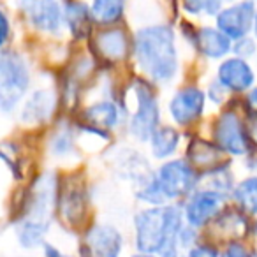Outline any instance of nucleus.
<instances>
[{
	"label": "nucleus",
	"mask_w": 257,
	"mask_h": 257,
	"mask_svg": "<svg viewBox=\"0 0 257 257\" xmlns=\"http://www.w3.org/2000/svg\"><path fill=\"white\" fill-rule=\"evenodd\" d=\"M253 34H255V37H257V15H255V20H253Z\"/></svg>",
	"instance_id": "33"
},
{
	"label": "nucleus",
	"mask_w": 257,
	"mask_h": 257,
	"mask_svg": "<svg viewBox=\"0 0 257 257\" xmlns=\"http://www.w3.org/2000/svg\"><path fill=\"white\" fill-rule=\"evenodd\" d=\"M224 2H225V0H224ZM231 2H234V0H231Z\"/></svg>",
	"instance_id": "34"
},
{
	"label": "nucleus",
	"mask_w": 257,
	"mask_h": 257,
	"mask_svg": "<svg viewBox=\"0 0 257 257\" xmlns=\"http://www.w3.org/2000/svg\"><path fill=\"white\" fill-rule=\"evenodd\" d=\"M88 4L81 0H67L65 4V30L76 39H85L92 29Z\"/></svg>",
	"instance_id": "20"
},
{
	"label": "nucleus",
	"mask_w": 257,
	"mask_h": 257,
	"mask_svg": "<svg viewBox=\"0 0 257 257\" xmlns=\"http://www.w3.org/2000/svg\"><path fill=\"white\" fill-rule=\"evenodd\" d=\"M57 93L51 88H36L30 90L25 97L23 104L20 106V121L29 127L43 125L51 120L57 111Z\"/></svg>",
	"instance_id": "14"
},
{
	"label": "nucleus",
	"mask_w": 257,
	"mask_h": 257,
	"mask_svg": "<svg viewBox=\"0 0 257 257\" xmlns=\"http://www.w3.org/2000/svg\"><path fill=\"white\" fill-rule=\"evenodd\" d=\"M194 44L204 58L218 60L231 51L232 43L217 27H203L194 32Z\"/></svg>",
	"instance_id": "18"
},
{
	"label": "nucleus",
	"mask_w": 257,
	"mask_h": 257,
	"mask_svg": "<svg viewBox=\"0 0 257 257\" xmlns=\"http://www.w3.org/2000/svg\"><path fill=\"white\" fill-rule=\"evenodd\" d=\"M232 50H234V53L238 55L239 58H246L252 53H255V44H253V41H250L248 37H241V39L236 41Z\"/></svg>",
	"instance_id": "26"
},
{
	"label": "nucleus",
	"mask_w": 257,
	"mask_h": 257,
	"mask_svg": "<svg viewBox=\"0 0 257 257\" xmlns=\"http://www.w3.org/2000/svg\"><path fill=\"white\" fill-rule=\"evenodd\" d=\"M224 0H182V9L190 16H217Z\"/></svg>",
	"instance_id": "23"
},
{
	"label": "nucleus",
	"mask_w": 257,
	"mask_h": 257,
	"mask_svg": "<svg viewBox=\"0 0 257 257\" xmlns=\"http://www.w3.org/2000/svg\"><path fill=\"white\" fill-rule=\"evenodd\" d=\"M248 106L252 107V111H253V114H257V88H252L250 90V93H248Z\"/></svg>",
	"instance_id": "31"
},
{
	"label": "nucleus",
	"mask_w": 257,
	"mask_h": 257,
	"mask_svg": "<svg viewBox=\"0 0 257 257\" xmlns=\"http://www.w3.org/2000/svg\"><path fill=\"white\" fill-rule=\"evenodd\" d=\"M220 257H248V252L245 250V246L239 243H231L225 248L224 253H220Z\"/></svg>",
	"instance_id": "28"
},
{
	"label": "nucleus",
	"mask_w": 257,
	"mask_h": 257,
	"mask_svg": "<svg viewBox=\"0 0 257 257\" xmlns=\"http://www.w3.org/2000/svg\"><path fill=\"white\" fill-rule=\"evenodd\" d=\"M133 58L138 71L155 86H168L180 74L176 34L168 23H148L133 36Z\"/></svg>",
	"instance_id": "1"
},
{
	"label": "nucleus",
	"mask_w": 257,
	"mask_h": 257,
	"mask_svg": "<svg viewBox=\"0 0 257 257\" xmlns=\"http://www.w3.org/2000/svg\"><path fill=\"white\" fill-rule=\"evenodd\" d=\"M41 248H43V255L44 257H78V255H74V253L65 252V250H62L58 245H55V243H50V241L44 243Z\"/></svg>",
	"instance_id": "27"
},
{
	"label": "nucleus",
	"mask_w": 257,
	"mask_h": 257,
	"mask_svg": "<svg viewBox=\"0 0 257 257\" xmlns=\"http://www.w3.org/2000/svg\"><path fill=\"white\" fill-rule=\"evenodd\" d=\"M128 257H159V255H154V253H145V252H134L133 255Z\"/></svg>",
	"instance_id": "32"
},
{
	"label": "nucleus",
	"mask_w": 257,
	"mask_h": 257,
	"mask_svg": "<svg viewBox=\"0 0 257 257\" xmlns=\"http://www.w3.org/2000/svg\"><path fill=\"white\" fill-rule=\"evenodd\" d=\"M95 51L102 60L118 64L127 58L128 51H133V39H128L127 32L120 27H106L93 36Z\"/></svg>",
	"instance_id": "15"
},
{
	"label": "nucleus",
	"mask_w": 257,
	"mask_h": 257,
	"mask_svg": "<svg viewBox=\"0 0 257 257\" xmlns=\"http://www.w3.org/2000/svg\"><path fill=\"white\" fill-rule=\"evenodd\" d=\"M208 95H210V99L213 102H222V99L225 95V88L218 81H213L210 88H208Z\"/></svg>",
	"instance_id": "29"
},
{
	"label": "nucleus",
	"mask_w": 257,
	"mask_h": 257,
	"mask_svg": "<svg viewBox=\"0 0 257 257\" xmlns=\"http://www.w3.org/2000/svg\"><path fill=\"white\" fill-rule=\"evenodd\" d=\"M255 6L252 0H239L229 8L220 9L215 16V23L220 32H224L231 41H238L246 37V34L253 29V20H255Z\"/></svg>",
	"instance_id": "11"
},
{
	"label": "nucleus",
	"mask_w": 257,
	"mask_h": 257,
	"mask_svg": "<svg viewBox=\"0 0 257 257\" xmlns=\"http://www.w3.org/2000/svg\"><path fill=\"white\" fill-rule=\"evenodd\" d=\"M13 39V22L9 13L4 8H0V51L8 50Z\"/></svg>",
	"instance_id": "24"
},
{
	"label": "nucleus",
	"mask_w": 257,
	"mask_h": 257,
	"mask_svg": "<svg viewBox=\"0 0 257 257\" xmlns=\"http://www.w3.org/2000/svg\"><path fill=\"white\" fill-rule=\"evenodd\" d=\"M127 0H90L88 9L93 25L116 27L123 20Z\"/></svg>",
	"instance_id": "19"
},
{
	"label": "nucleus",
	"mask_w": 257,
	"mask_h": 257,
	"mask_svg": "<svg viewBox=\"0 0 257 257\" xmlns=\"http://www.w3.org/2000/svg\"><path fill=\"white\" fill-rule=\"evenodd\" d=\"M131 93L134 97V109L127 114V133L138 143H148L150 136L161 125V102L155 85L145 78L134 79Z\"/></svg>",
	"instance_id": "5"
},
{
	"label": "nucleus",
	"mask_w": 257,
	"mask_h": 257,
	"mask_svg": "<svg viewBox=\"0 0 257 257\" xmlns=\"http://www.w3.org/2000/svg\"><path fill=\"white\" fill-rule=\"evenodd\" d=\"M81 116L88 127L107 134L116 131L123 121H127V107L118 104V100L106 97L83 107Z\"/></svg>",
	"instance_id": "13"
},
{
	"label": "nucleus",
	"mask_w": 257,
	"mask_h": 257,
	"mask_svg": "<svg viewBox=\"0 0 257 257\" xmlns=\"http://www.w3.org/2000/svg\"><path fill=\"white\" fill-rule=\"evenodd\" d=\"M32 30L44 36H60L65 30L67 0H15Z\"/></svg>",
	"instance_id": "7"
},
{
	"label": "nucleus",
	"mask_w": 257,
	"mask_h": 257,
	"mask_svg": "<svg viewBox=\"0 0 257 257\" xmlns=\"http://www.w3.org/2000/svg\"><path fill=\"white\" fill-rule=\"evenodd\" d=\"M48 147H50L51 155H55L57 159H67L76 150L74 131L71 127H62L58 131H55Z\"/></svg>",
	"instance_id": "22"
},
{
	"label": "nucleus",
	"mask_w": 257,
	"mask_h": 257,
	"mask_svg": "<svg viewBox=\"0 0 257 257\" xmlns=\"http://www.w3.org/2000/svg\"><path fill=\"white\" fill-rule=\"evenodd\" d=\"M125 250L123 232L109 222H97L83 236V257H121Z\"/></svg>",
	"instance_id": "9"
},
{
	"label": "nucleus",
	"mask_w": 257,
	"mask_h": 257,
	"mask_svg": "<svg viewBox=\"0 0 257 257\" xmlns=\"http://www.w3.org/2000/svg\"><path fill=\"white\" fill-rule=\"evenodd\" d=\"M246 133H248V136L257 143V114H253L248 120V123H246Z\"/></svg>",
	"instance_id": "30"
},
{
	"label": "nucleus",
	"mask_w": 257,
	"mask_h": 257,
	"mask_svg": "<svg viewBox=\"0 0 257 257\" xmlns=\"http://www.w3.org/2000/svg\"><path fill=\"white\" fill-rule=\"evenodd\" d=\"M32 90V67L29 58L15 50L0 51V114L20 109Z\"/></svg>",
	"instance_id": "4"
},
{
	"label": "nucleus",
	"mask_w": 257,
	"mask_h": 257,
	"mask_svg": "<svg viewBox=\"0 0 257 257\" xmlns=\"http://www.w3.org/2000/svg\"><path fill=\"white\" fill-rule=\"evenodd\" d=\"M155 180L168 203L187 199L199 183V171L187 159L176 157L161 162L155 169Z\"/></svg>",
	"instance_id": "6"
},
{
	"label": "nucleus",
	"mask_w": 257,
	"mask_h": 257,
	"mask_svg": "<svg viewBox=\"0 0 257 257\" xmlns=\"http://www.w3.org/2000/svg\"><path fill=\"white\" fill-rule=\"evenodd\" d=\"M183 257H220V252H218L213 245H208V243H196V245L190 246V248L187 250Z\"/></svg>",
	"instance_id": "25"
},
{
	"label": "nucleus",
	"mask_w": 257,
	"mask_h": 257,
	"mask_svg": "<svg viewBox=\"0 0 257 257\" xmlns=\"http://www.w3.org/2000/svg\"><path fill=\"white\" fill-rule=\"evenodd\" d=\"M225 204V194L213 189H196L183 201V218L185 224L194 229H203L208 225Z\"/></svg>",
	"instance_id": "8"
},
{
	"label": "nucleus",
	"mask_w": 257,
	"mask_h": 257,
	"mask_svg": "<svg viewBox=\"0 0 257 257\" xmlns=\"http://www.w3.org/2000/svg\"><path fill=\"white\" fill-rule=\"evenodd\" d=\"M58 180L53 173H43L27 190L23 211L15 222V238L22 248L34 250L46 243L58 199Z\"/></svg>",
	"instance_id": "3"
},
{
	"label": "nucleus",
	"mask_w": 257,
	"mask_h": 257,
	"mask_svg": "<svg viewBox=\"0 0 257 257\" xmlns=\"http://www.w3.org/2000/svg\"><path fill=\"white\" fill-rule=\"evenodd\" d=\"M206 93L196 85L180 86L168 102V113L176 127H189L204 113Z\"/></svg>",
	"instance_id": "10"
},
{
	"label": "nucleus",
	"mask_w": 257,
	"mask_h": 257,
	"mask_svg": "<svg viewBox=\"0 0 257 257\" xmlns=\"http://www.w3.org/2000/svg\"><path fill=\"white\" fill-rule=\"evenodd\" d=\"M185 225L178 203L145 206L133 217V239L136 252L159 257H182L178 238Z\"/></svg>",
	"instance_id": "2"
},
{
	"label": "nucleus",
	"mask_w": 257,
	"mask_h": 257,
	"mask_svg": "<svg viewBox=\"0 0 257 257\" xmlns=\"http://www.w3.org/2000/svg\"><path fill=\"white\" fill-rule=\"evenodd\" d=\"M217 81L229 92H245L253 85V71L245 58H225L217 69Z\"/></svg>",
	"instance_id": "16"
},
{
	"label": "nucleus",
	"mask_w": 257,
	"mask_h": 257,
	"mask_svg": "<svg viewBox=\"0 0 257 257\" xmlns=\"http://www.w3.org/2000/svg\"><path fill=\"white\" fill-rule=\"evenodd\" d=\"M147 145L148 150H150V157L154 161H169L178 152L180 145H182V133L178 131L176 125L161 123L157 127V131L150 136Z\"/></svg>",
	"instance_id": "17"
},
{
	"label": "nucleus",
	"mask_w": 257,
	"mask_h": 257,
	"mask_svg": "<svg viewBox=\"0 0 257 257\" xmlns=\"http://www.w3.org/2000/svg\"><path fill=\"white\" fill-rule=\"evenodd\" d=\"M232 197L243 211L257 215V176H248L239 182L232 190Z\"/></svg>",
	"instance_id": "21"
},
{
	"label": "nucleus",
	"mask_w": 257,
	"mask_h": 257,
	"mask_svg": "<svg viewBox=\"0 0 257 257\" xmlns=\"http://www.w3.org/2000/svg\"><path fill=\"white\" fill-rule=\"evenodd\" d=\"M248 133L236 113H222L213 127L215 145L231 155H245L248 150Z\"/></svg>",
	"instance_id": "12"
}]
</instances>
